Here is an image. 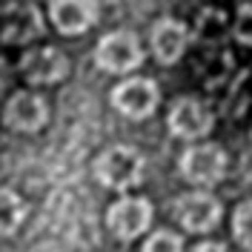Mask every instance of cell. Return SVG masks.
<instances>
[{
    "label": "cell",
    "instance_id": "cell-10",
    "mask_svg": "<svg viewBox=\"0 0 252 252\" xmlns=\"http://www.w3.org/2000/svg\"><path fill=\"white\" fill-rule=\"evenodd\" d=\"M49 121V106L34 92H17L6 103V124L15 132H37Z\"/></svg>",
    "mask_w": 252,
    "mask_h": 252
},
{
    "label": "cell",
    "instance_id": "cell-14",
    "mask_svg": "<svg viewBox=\"0 0 252 252\" xmlns=\"http://www.w3.org/2000/svg\"><path fill=\"white\" fill-rule=\"evenodd\" d=\"M198 34L209 43H218L226 34V15L220 9H204L198 17Z\"/></svg>",
    "mask_w": 252,
    "mask_h": 252
},
{
    "label": "cell",
    "instance_id": "cell-16",
    "mask_svg": "<svg viewBox=\"0 0 252 252\" xmlns=\"http://www.w3.org/2000/svg\"><path fill=\"white\" fill-rule=\"evenodd\" d=\"M143 252H184V241H181V235H175L169 229H158L146 238Z\"/></svg>",
    "mask_w": 252,
    "mask_h": 252
},
{
    "label": "cell",
    "instance_id": "cell-12",
    "mask_svg": "<svg viewBox=\"0 0 252 252\" xmlns=\"http://www.w3.org/2000/svg\"><path fill=\"white\" fill-rule=\"evenodd\" d=\"M52 23L63 34H83L97 20V3L94 0H52L49 6Z\"/></svg>",
    "mask_w": 252,
    "mask_h": 252
},
{
    "label": "cell",
    "instance_id": "cell-15",
    "mask_svg": "<svg viewBox=\"0 0 252 252\" xmlns=\"http://www.w3.org/2000/svg\"><path fill=\"white\" fill-rule=\"evenodd\" d=\"M232 235L244 250H252V201H244L232 212Z\"/></svg>",
    "mask_w": 252,
    "mask_h": 252
},
{
    "label": "cell",
    "instance_id": "cell-11",
    "mask_svg": "<svg viewBox=\"0 0 252 252\" xmlns=\"http://www.w3.org/2000/svg\"><path fill=\"white\" fill-rule=\"evenodd\" d=\"M43 34V15L34 3H15L3 12V40L6 43H29Z\"/></svg>",
    "mask_w": 252,
    "mask_h": 252
},
{
    "label": "cell",
    "instance_id": "cell-7",
    "mask_svg": "<svg viewBox=\"0 0 252 252\" xmlns=\"http://www.w3.org/2000/svg\"><path fill=\"white\" fill-rule=\"evenodd\" d=\"M172 215L187 232L204 235V232H212L220 223V204L206 192H189L181 201H175Z\"/></svg>",
    "mask_w": 252,
    "mask_h": 252
},
{
    "label": "cell",
    "instance_id": "cell-3",
    "mask_svg": "<svg viewBox=\"0 0 252 252\" xmlns=\"http://www.w3.org/2000/svg\"><path fill=\"white\" fill-rule=\"evenodd\" d=\"M178 169L184 175V181L195 187H212L226 175V152L218 143H201V146H189L178 160Z\"/></svg>",
    "mask_w": 252,
    "mask_h": 252
},
{
    "label": "cell",
    "instance_id": "cell-2",
    "mask_svg": "<svg viewBox=\"0 0 252 252\" xmlns=\"http://www.w3.org/2000/svg\"><path fill=\"white\" fill-rule=\"evenodd\" d=\"M94 63L109 75H126V72H135L143 63V49L132 32H112L97 40Z\"/></svg>",
    "mask_w": 252,
    "mask_h": 252
},
{
    "label": "cell",
    "instance_id": "cell-9",
    "mask_svg": "<svg viewBox=\"0 0 252 252\" xmlns=\"http://www.w3.org/2000/svg\"><path fill=\"white\" fill-rule=\"evenodd\" d=\"M189 46V29L187 23L175 20V17H160L152 26V52H155L158 63L172 66L181 61V55Z\"/></svg>",
    "mask_w": 252,
    "mask_h": 252
},
{
    "label": "cell",
    "instance_id": "cell-13",
    "mask_svg": "<svg viewBox=\"0 0 252 252\" xmlns=\"http://www.w3.org/2000/svg\"><path fill=\"white\" fill-rule=\"evenodd\" d=\"M26 212H29V206L17 192H12L9 187L0 192V232H3V238L15 235V229L23 223Z\"/></svg>",
    "mask_w": 252,
    "mask_h": 252
},
{
    "label": "cell",
    "instance_id": "cell-6",
    "mask_svg": "<svg viewBox=\"0 0 252 252\" xmlns=\"http://www.w3.org/2000/svg\"><path fill=\"white\" fill-rule=\"evenodd\" d=\"M166 124H169V132H172L175 138L198 141V138H204V135L212 132L215 115H212L209 106H204L195 97H178L172 103V109H169Z\"/></svg>",
    "mask_w": 252,
    "mask_h": 252
},
{
    "label": "cell",
    "instance_id": "cell-5",
    "mask_svg": "<svg viewBox=\"0 0 252 252\" xmlns=\"http://www.w3.org/2000/svg\"><path fill=\"white\" fill-rule=\"evenodd\" d=\"M152 223V204L146 198H121L106 212V226L118 241H135Z\"/></svg>",
    "mask_w": 252,
    "mask_h": 252
},
{
    "label": "cell",
    "instance_id": "cell-4",
    "mask_svg": "<svg viewBox=\"0 0 252 252\" xmlns=\"http://www.w3.org/2000/svg\"><path fill=\"white\" fill-rule=\"evenodd\" d=\"M158 100H160V92H158V86L149 78L124 80V83H118L109 94L112 106L121 112L124 118H132V121L149 118V115L158 109Z\"/></svg>",
    "mask_w": 252,
    "mask_h": 252
},
{
    "label": "cell",
    "instance_id": "cell-8",
    "mask_svg": "<svg viewBox=\"0 0 252 252\" xmlns=\"http://www.w3.org/2000/svg\"><path fill=\"white\" fill-rule=\"evenodd\" d=\"M20 75L34 86H52V83H61L69 75V61L55 46L29 49L20 58Z\"/></svg>",
    "mask_w": 252,
    "mask_h": 252
},
{
    "label": "cell",
    "instance_id": "cell-1",
    "mask_svg": "<svg viewBox=\"0 0 252 252\" xmlns=\"http://www.w3.org/2000/svg\"><path fill=\"white\" fill-rule=\"evenodd\" d=\"M94 178L106 189H126L138 187L143 178V155L132 146H112L94 160Z\"/></svg>",
    "mask_w": 252,
    "mask_h": 252
},
{
    "label": "cell",
    "instance_id": "cell-18",
    "mask_svg": "<svg viewBox=\"0 0 252 252\" xmlns=\"http://www.w3.org/2000/svg\"><path fill=\"white\" fill-rule=\"evenodd\" d=\"M192 252H226V247H220L215 241H206V244H198Z\"/></svg>",
    "mask_w": 252,
    "mask_h": 252
},
{
    "label": "cell",
    "instance_id": "cell-17",
    "mask_svg": "<svg viewBox=\"0 0 252 252\" xmlns=\"http://www.w3.org/2000/svg\"><path fill=\"white\" fill-rule=\"evenodd\" d=\"M232 34H235L244 46H252V3H244V6L238 9Z\"/></svg>",
    "mask_w": 252,
    "mask_h": 252
}]
</instances>
